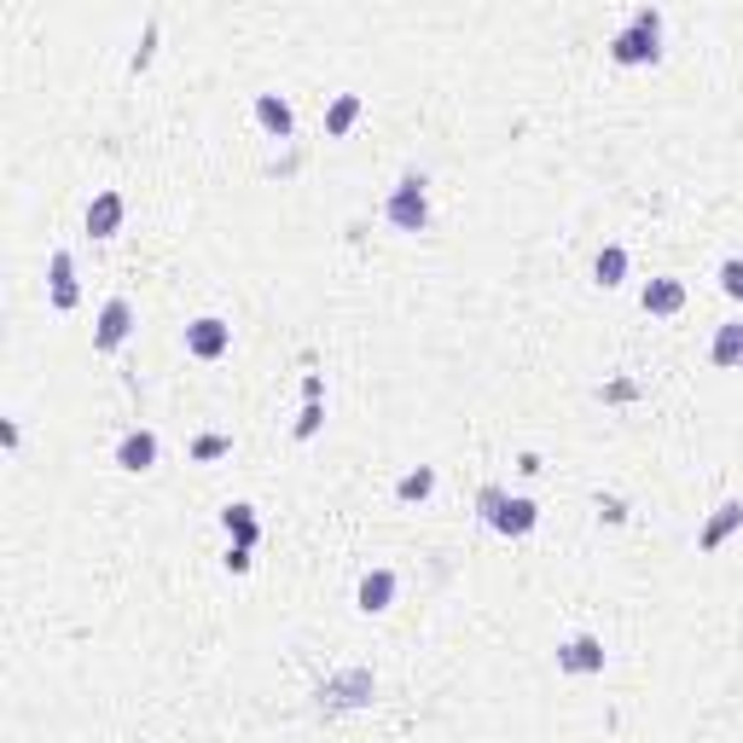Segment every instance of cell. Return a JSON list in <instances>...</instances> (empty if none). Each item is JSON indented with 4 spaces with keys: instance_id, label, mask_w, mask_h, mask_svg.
Returning <instances> with one entry per match:
<instances>
[{
    "instance_id": "6da1fadb",
    "label": "cell",
    "mask_w": 743,
    "mask_h": 743,
    "mask_svg": "<svg viewBox=\"0 0 743 743\" xmlns=\"http://www.w3.org/2000/svg\"><path fill=\"white\" fill-rule=\"evenodd\" d=\"M656 53H663V12L656 7H639L628 18V30H616L610 35V58L616 65H656Z\"/></svg>"
},
{
    "instance_id": "7a4b0ae2",
    "label": "cell",
    "mask_w": 743,
    "mask_h": 743,
    "mask_svg": "<svg viewBox=\"0 0 743 743\" xmlns=\"http://www.w3.org/2000/svg\"><path fill=\"white\" fill-rule=\"evenodd\" d=\"M384 215H389V226H396V233H424V226H430L424 175H401L396 192H389V203H384Z\"/></svg>"
},
{
    "instance_id": "3957f363",
    "label": "cell",
    "mask_w": 743,
    "mask_h": 743,
    "mask_svg": "<svg viewBox=\"0 0 743 743\" xmlns=\"http://www.w3.org/2000/svg\"><path fill=\"white\" fill-rule=\"evenodd\" d=\"M226 348H233V325H226L221 314H203L186 325V355L192 361H221Z\"/></svg>"
},
{
    "instance_id": "277c9868",
    "label": "cell",
    "mask_w": 743,
    "mask_h": 743,
    "mask_svg": "<svg viewBox=\"0 0 743 743\" xmlns=\"http://www.w3.org/2000/svg\"><path fill=\"white\" fill-rule=\"evenodd\" d=\"M129 332H134V302L129 297H111L106 308H99V320H93V348H122L129 343Z\"/></svg>"
},
{
    "instance_id": "5b68a950",
    "label": "cell",
    "mask_w": 743,
    "mask_h": 743,
    "mask_svg": "<svg viewBox=\"0 0 743 743\" xmlns=\"http://www.w3.org/2000/svg\"><path fill=\"white\" fill-rule=\"evenodd\" d=\"M557 668L564 674H605V639L569 633L564 645H557Z\"/></svg>"
},
{
    "instance_id": "8992f818",
    "label": "cell",
    "mask_w": 743,
    "mask_h": 743,
    "mask_svg": "<svg viewBox=\"0 0 743 743\" xmlns=\"http://www.w3.org/2000/svg\"><path fill=\"white\" fill-rule=\"evenodd\" d=\"M541 523V506L529 500V494H506V506H500V518H494L488 529L494 534H506V541H523V534Z\"/></svg>"
},
{
    "instance_id": "52a82bcc",
    "label": "cell",
    "mask_w": 743,
    "mask_h": 743,
    "mask_svg": "<svg viewBox=\"0 0 743 743\" xmlns=\"http://www.w3.org/2000/svg\"><path fill=\"white\" fill-rule=\"evenodd\" d=\"M47 285H53V308H58V314H70V308L81 302V291H76V256L70 251H53L47 256Z\"/></svg>"
},
{
    "instance_id": "ba28073f",
    "label": "cell",
    "mask_w": 743,
    "mask_h": 743,
    "mask_svg": "<svg viewBox=\"0 0 743 743\" xmlns=\"http://www.w3.org/2000/svg\"><path fill=\"white\" fill-rule=\"evenodd\" d=\"M117 465L129 470V477H146V470L157 465V436L152 430H129V436L117 442Z\"/></svg>"
},
{
    "instance_id": "9c48e42d",
    "label": "cell",
    "mask_w": 743,
    "mask_h": 743,
    "mask_svg": "<svg viewBox=\"0 0 743 743\" xmlns=\"http://www.w3.org/2000/svg\"><path fill=\"white\" fill-rule=\"evenodd\" d=\"M738 529H743V500H727V506H714V518L703 523V534H697V552H720V546H727Z\"/></svg>"
},
{
    "instance_id": "30bf717a",
    "label": "cell",
    "mask_w": 743,
    "mask_h": 743,
    "mask_svg": "<svg viewBox=\"0 0 743 743\" xmlns=\"http://www.w3.org/2000/svg\"><path fill=\"white\" fill-rule=\"evenodd\" d=\"M122 215H129L122 192H99V198L88 203V239H117V233H122Z\"/></svg>"
},
{
    "instance_id": "8fae6325",
    "label": "cell",
    "mask_w": 743,
    "mask_h": 743,
    "mask_svg": "<svg viewBox=\"0 0 743 743\" xmlns=\"http://www.w3.org/2000/svg\"><path fill=\"white\" fill-rule=\"evenodd\" d=\"M355 605H361L366 616H384L389 605H396V569H366V575H361Z\"/></svg>"
},
{
    "instance_id": "7c38bea8",
    "label": "cell",
    "mask_w": 743,
    "mask_h": 743,
    "mask_svg": "<svg viewBox=\"0 0 743 743\" xmlns=\"http://www.w3.org/2000/svg\"><path fill=\"white\" fill-rule=\"evenodd\" d=\"M639 308H645V314H656V320H668V314H679V308H686V285H679V279H651L645 291H639Z\"/></svg>"
},
{
    "instance_id": "4fadbf2b",
    "label": "cell",
    "mask_w": 743,
    "mask_h": 743,
    "mask_svg": "<svg viewBox=\"0 0 743 743\" xmlns=\"http://www.w3.org/2000/svg\"><path fill=\"white\" fill-rule=\"evenodd\" d=\"M256 122H262L274 140H291L297 111H291V99H279V93H256Z\"/></svg>"
},
{
    "instance_id": "5bb4252c",
    "label": "cell",
    "mask_w": 743,
    "mask_h": 743,
    "mask_svg": "<svg viewBox=\"0 0 743 743\" xmlns=\"http://www.w3.org/2000/svg\"><path fill=\"white\" fill-rule=\"evenodd\" d=\"M709 361L714 366H743V320H727L709 343Z\"/></svg>"
},
{
    "instance_id": "9a60e30c",
    "label": "cell",
    "mask_w": 743,
    "mask_h": 743,
    "mask_svg": "<svg viewBox=\"0 0 743 743\" xmlns=\"http://www.w3.org/2000/svg\"><path fill=\"white\" fill-rule=\"evenodd\" d=\"M592 279L605 285V291H616V285H628V251H622V244H605V251H598V262H592Z\"/></svg>"
},
{
    "instance_id": "2e32d148",
    "label": "cell",
    "mask_w": 743,
    "mask_h": 743,
    "mask_svg": "<svg viewBox=\"0 0 743 743\" xmlns=\"http://www.w3.org/2000/svg\"><path fill=\"white\" fill-rule=\"evenodd\" d=\"M355 122H361V93H337L332 106H325V134L332 140H343Z\"/></svg>"
},
{
    "instance_id": "e0dca14e",
    "label": "cell",
    "mask_w": 743,
    "mask_h": 743,
    "mask_svg": "<svg viewBox=\"0 0 743 743\" xmlns=\"http://www.w3.org/2000/svg\"><path fill=\"white\" fill-rule=\"evenodd\" d=\"M221 529L233 534V546H256V541H262V529H256V511H251V506H226V511H221Z\"/></svg>"
},
{
    "instance_id": "ac0fdd59",
    "label": "cell",
    "mask_w": 743,
    "mask_h": 743,
    "mask_svg": "<svg viewBox=\"0 0 743 743\" xmlns=\"http://www.w3.org/2000/svg\"><path fill=\"white\" fill-rule=\"evenodd\" d=\"M430 494H436V465H419V470H407V477L396 483V500H407V506L430 500Z\"/></svg>"
},
{
    "instance_id": "d6986e66",
    "label": "cell",
    "mask_w": 743,
    "mask_h": 743,
    "mask_svg": "<svg viewBox=\"0 0 743 743\" xmlns=\"http://www.w3.org/2000/svg\"><path fill=\"white\" fill-rule=\"evenodd\" d=\"M221 453H233V436H215V430H210V436H198V442H192V459H198V465L221 459Z\"/></svg>"
},
{
    "instance_id": "ffe728a7",
    "label": "cell",
    "mask_w": 743,
    "mask_h": 743,
    "mask_svg": "<svg viewBox=\"0 0 743 743\" xmlns=\"http://www.w3.org/2000/svg\"><path fill=\"white\" fill-rule=\"evenodd\" d=\"M720 291H727L732 302H743V256H727V262H720Z\"/></svg>"
},
{
    "instance_id": "44dd1931",
    "label": "cell",
    "mask_w": 743,
    "mask_h": 743,
    "mask_svg": "<svg viewBox=\"0 0 743 743\" xmlns=\"http://www.w3.org/2000/svg\"><path fill=\"white\" fill-rule=\"evenodd\" d=\"M500 506H506V488H494V483H488V488L477 494V518H483V523H494V518H500Z\"/></svg>"
},
{
    "instance_id": "7402d4cb",
    "label": "cell",
    "mask_w": 743,
    "mask_h": 743,
    "mask_svg": "<svg viewBox=\"0 0 743 743\" xmlns=\"http://www.w3.org/2000/svg\"><path fill=\"white\" fill-rule=\"evenodd\" d=\"M320 424H325V407H320V401H308V407H302V419H297V442H308Z\"/></svg>"
},
{
    "instance_id": "603a6c76",
    "label": "cell",
    "mask_w": 743,
    "mask_h": 743,
    "mask_svg": "<svg viewBox=\"0 0 743 743\" xmlns=\"http://www.w3.org/2000/svg\"><path fill=\"white\" fill-rule=\"evenodd\" d=\"M221 564H226V575H244V569H251V546H226Z\"/></svg>"
},
{
    "instance_id": "cb8c5ba5",
    "label": "cell",
    "mask_w": 743,
    "mask_h": 743,
    "mask_svg": "<svg viewBox=\"0 0 743 743\" xmlns=\"http://www.w3.org/2000/svg\"><path fill=\"white\" fill-rule=\"evenodd\" d=\"M598 518H605V523H622V518H628V506H622V500H605V494H598Z\"/></svg>"
},
{
    "instance_id": "d4e9b609",
    "label": "cell",
    "mask_w": 743,
    "mask_h": 743,
    "mask_svg": "<svg viewBox=\"0 0 743 743\" xmlns=\"http://www.w3.org/2000/svg\"><path fill=\"white\" fill-rule=\"evenodd\" d=\"M0 442H7V453H18V442H24V430H18V419L0 424Z\"/></svg>"
}]
</instances>
